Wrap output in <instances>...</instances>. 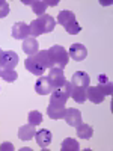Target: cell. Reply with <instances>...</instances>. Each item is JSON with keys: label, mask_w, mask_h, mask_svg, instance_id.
Instances as JSON below:
<instances>
[{"label": "cell", "mask_w": 113, "mask_h": 151, "mask_svg": "<svg viewBox=\"0 0 113 151\" xmlns=\"http://www.w3.org/2000/svg\"><path fill=\"white\" fill-rule=\"evenodd\" d=\"M56 27V20L51 17V15H41L38 17L36 20H33L30 24H29V29H30V35L33 38L39 36V35H44V33H50L53 32Z\"/></svg>", "instance_id": "obj_1"}, {"label": "cell", "mask_w": 113, "mask_h": 151, "mask_svg": "<svg viewBox=\"0 0 113 151\" xmlns=\"http://www.w3.org/2000/svg\"><path fill=\"white\" fill-rule=\"evenodd\" d=\"M57 23L62 27H65V30L69 35H77L82 32L80 24L75 21V15L72 11H60L57 14Z\"/></svg>", "instance_id": "obj_2"}, {"label": "cell", "mask_w": 113, "mask_h": 151, "mask_svg": "<svg viewBox=\"0 0 113 151\" xmlns=\"http://www.w3.org/2000/svg\"><path fill=\"white\" fill-rule=\"evenodd\" d=\"M48 52H50V55H51V59H53V62H54V67L64 70V68L68 65L69 56H68V52H67V50L62 47V45L56 44V45H53V47H50Z\"/></svg>", "instance_id": "obj_3"}, {"label": "cell", "mask_w": 113, "mask_h": 151, "mask_svg": "<svg viewBox=\"0 0 113 151\" xmlns=\"http://www.w3.org/2000/svg\"><path fill=\"white\" fill-rule=\"evenodd\" d=\"M71 82H65L64 86L56 88V89L51 92V97H50V101L53 103H59V104H67V101L71 97Z\"/></svg>", "instance_id": "obj_4"}, {"label": "cell", "mask_w": 113, "mask_h": 151, "mask_svg": "<svg viewBox=\"0 0 113 151\" xmlns=\"http://www.w3.org/2000/svg\"><path fill=\"white\" fill-rule=\"evenodd\" d=\"M18 64V55L12 50H3V55L0 58V68L2 70H14Z\"/></svg>", "instance_id": "obj_5"}, {"label": "cell", "mask_w": 113, "mask_h": 151, "mask_svg": "<svg viewBox=\"0 0 113 151\" xmlns=\"http://www.w3.org/2000/svg\"><path fill=\"white\" fill-rule=\"evenodd\" d=\"M48 80H50V83H51V86L54 88H60V86H64L65 85V82H67V79H65V74H64V70L62 68H57V67H54V68H51L48 71V77H47Z\"/></svg>", "instance_id": "obj_6"}, {"label": "cell", "mask_w": 113, "mask_h": 151, "mask_svg": "<svg viewBox=\"0 0 113 151\" xmlns=\"http://www.w3.org/2000/svg\"><path fill=\"white\" fill-rule=\"evenodd\" d=\"M30 36V29L29 24H26L24 21H18L12 26V38L14 40H26V38Z\"/></svg>", "instance_id": "obj_7"}, {"label": "cell", "mask_w": 113, "mask_h": 151, "mask_svg": "<svg viewBox=\"0 0 113 151\" xmlns=\"http://www.w3.org/2000/svg\"><path fill=\"white\" fill-rule=\"evenodd\" d=\"M64 119L67 121L68 125H71V127H77L79 124H82V112L79 109L68 107V109H65Z\"/></svg>", "instance_id": "obj_8"}, {"label": "cell", "mask_w": 113, "mask_h": 151, "mask_svg": "<svg viewBox=\"0 0 113 151\" xmlns=\"http://www.w3.org/2000/svg\"><path fill=\"white\" fill-rule=\"evenodd\" d=\"M35 91L39 95H48V94H51L54 91V88L51 86V83H50V80L45 77V76H39V79H38L36 83H35Z\"/></svg>", "instance_id": "obj_9"}, {"label": "cell", "mask_w": 113, "mask_h": 151, "mask_svg": "<svg viewBox=\"0 0 113 151\" xmlns=\"http://www.w3.org/2000/svg\"><path fill=\"white\" fill-rule=\"evenodd\" d=\"M68 56L75 60V62H82L86 59L87 56V48L83 45V44H72L69 47V52H68Z\"/></svg>", "instance_id": "obj_10"}, {"label": "cell", "mask_w": 113, "mask_h": 151, "mask_svg": "<svg viewBox=\"0 0 113 151\" xmlns=\"http://www.w3.org/2000/svg\"><path fill=\"white\" fill-rule=\"evenodd\" d=\"M65 104H59V103H53L50 101L48 107H47V115L51 119H62L65 115Z\"/></svg>", "instance_id": "obj_11"}, {"label": "cell", "mask_w": 113, "mask_h": 151, "mask_svg": "<svg viewBox=\"0 0 113 151\" xmlns=\"http://www.w3.org/2000/svg\"><path fill=\"white\" fill-rule=\"evenodd\" d=\"M91 83V77H89V74L84 73V71H75L72 74V79H71V85L72 86H79V88H86L89 86Z\"/></svg>", "instance_id": "obj_12"}, {"label": "cell", "mask_w": 113, "mask_h": 151, "mask_svg": "<svg viewBox=\"0 0 113 151\" xmlns=\"http://www.w3.org/2000/svg\"><path fill=\"white\" fill-rule=\"evenodd\" d=\"M21 48H23V52L26 53V55L33 56V55H36L38 52H39V42H38L36 38L29 36V38H26V40L23 41Z\"/></svg>", "instance_id": "obj_13"}, {"label": "cell", "mask_w": 113, "mask_h": 151, "mask_svg": "<svg viewBox=\"0 0 113 151\" xmlns=\"http://www.w3.org/2000/svg\"><path fill=\"white\" fill-rule=\"evenodd\" d=\"M104 94L99 91L98 86H87L86 88V98L89 100V101H92L94 104H99L104 101Z\"/></svg>", "instance_id": "obj_14"}, {"label": "cell", "mask_w": 113, "mask_h": 151, "mask_svg": "<svg viewBox=\"0 0 113 151\" xmlns=\"http://www.w3.org/2000/svg\"><path fill=\"white\" fill-rule=\"evenodd\" d=\"M36 136V144L39 145L41 148H47L50 144H51V133L47 129H41L35 133Z\"/></svg>", "instance_id": "obj_15"}, {"label": "cell", "mask_w": 113, "mask_h": 151, "mask_svg": "<svg viewBox=\"0 0 113 151\" xmlns=\"http://www.w3.org/2000/svg\"><path fill=\"white\" fill-rule=\"evenodd\" d=\"M99 91H101L104 95H112L113 94V83L112 80H109V77L106 74H99L98 76V85Z\"/></svg>", "instance_id": "obj_16"}, {"label": "cell", "mask_w": 113, "mask_h": 151, "mask_svg": "<svg viewBox=\"0 0 113 151\" xmlns=\"http://www.w3.org/2000/svg\"><path fill=\"white\" fill-rule=\"evenodd\" d=\"M24 5H30L32 11L35 12L36 15H44L45 14V9H47V3L45 0H23Z\"/></svg>", "instance_id": "obj_17"}, {"label": "cell", "mask_w": 113, "mask_h": 151, "mask_svg": "<svg viewBox=\"0 0 113 151\" xmlns=\"http://www.w3.org/2000/svg\"><path fill=\"white\" fill-rule=\"evenodd\" d=\"M35 133H36L35 125H32V124L21 125V127L18 129V137L21 141H30V139H33Z\"/></svg>", "instance_id": "obj_18"}, {"label": "cell", "mask_w": 113, "mask_h": 151, "mask_svg": "<svg viewBox=\"0 0 113 151\" xmlns=\"http://www.w3.org/2000/svg\"><path fill=\"white\" fill-rule=\"evenodd\" d=\"M77 130H75V133H77L79 137H82V139H91V137L94 136V129L91 124H79L77 127H75Z\"/></svg>", "instance_id": "obj_19"}, {"label": "cell", "mask_w": 113, "mask_h": 151, "mask_svg": "<svg viewBox=\"0 0 113 151\" xmlns=\"http://www.w3.org/2000/svg\"><path fill=\"white\" fill-rule=\"evenodd\" d=\"M71 97L75 103H79V104H83L86 101V89L84 88H79V86H72L71 88Z\"/></svg>", "instance_id": "obj_20"}, {"label": "cell", "mask_w": 113, "mask_h": 151, "mask_svg": "<svg viewBox=\"0 0 113 151\" xmlns=\"http://www.w3.org/2000/svg\"><path fill=\"white\" fill-rule=\"evenodd\" d=\"M60 150L62 151H79L80 145L75 139H72V137H67V139H64V142H62Z\"/></svg>", "instance_id": "obj_21"}, {"label": "cell", "mask_w": 113, "mask_h": 151, "mask_svg": "<svg viewBox=\"0 0 113 151\" xmlns=\"http://www.w3.org/2000/svg\"><path fill=\"white\" fill-rule=\"evenodd\" d=\"M2 79L8 83H12L18 79V74L15 70H2Z\"/></svg>", "instance_id": "obj_22"}, {"label": "cell", "mask_w": 113, "mask_h": 151, "mask_svg": "<svg viewBox=\"0 0 113 151\" xmlns=\"http://www.w3.org/2000/svg\"><path fill=\"white\" fill-rule=\"evenodd\" d=\"M27 121H29V124H32V125L41 124V122H42V115H41V112H38V110H32V112H29Z\"/></svg>", "instance_id": "obj_23"}, {"label": "cell", "mask_w": 113, "mask_h": 151, "mask_svg": "<svg viewBox=\"0 0 113 151\" xmlns=\"http://www.w3.org/2000/svg\"><path fill=\"white\" fill-rule=\"evenodd\" d=\"M9 14V5L5 0H0V18H5Z\"/></svg>", "instance_id": "obj_24"}, {"label": "cell", "mask_w": 113, "mask_h": 151, "mask_svg": "<svg viewBox=\"0 0 113 151\" xmlns=\"http://www.w3.org/2000/svg\"><path fill=\"white\" fill-rule=\"evenodd\" d=\"M12 150H14L12 142H3V144H0V151H12Z\"/></svg>", "instance_id": "obj_25"}, {"label": "cell", "mask_w": 113, "mask_h": 151, "mask_svg": "<svg viewBox=\"0 0 113 151\" xmlns=\"http://www.w3.org/2000/svg\"><path fill=\"white\" fill-rule=\"evenodd\" d=\"M45 3H47V6H56L59 3V0H45Z\"/></svg>", "instance_id": "obj_26"}, {"label": "cell", "mask_w": 113, "mask_h": 151, "mask_svg": "<svg viewBox=\"0 0 113 151\" xmlns=\"http://www.w3.org/2000/svg\"><path fill=\"white\" fill-rule=\"evenodd\" d=\"M2 55H3V50H2V48H0V58H2Z\"/></svg>", "instance_id": "obj_27"}, {"label": "cell", "mask_w": 113, "mask_h": 151, "mask_svg": "<svg viewBox=\"0 0 113 151\" xmlns=\"http://www.w3.org/2000/svg\"><path fill=\"white\" fill-rule=\"evenodd\" d=\"M0 77H2V68H0Z\"/></svg>", "instance_id": "obj_28"}]
</instances>
